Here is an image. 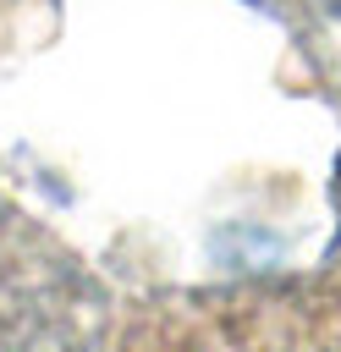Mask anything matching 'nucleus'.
Returning a JSON list of instances; mask_svg holds the SVG:
<instances>
[]
</instances>
